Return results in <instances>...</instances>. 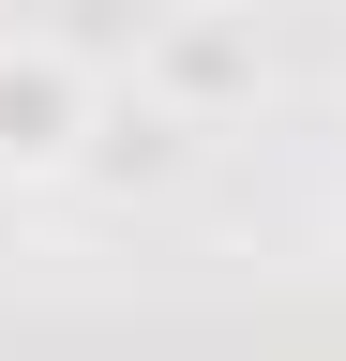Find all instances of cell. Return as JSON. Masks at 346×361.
Listing matches in <instances>:
<instances>
[{
  "label": "cell",
  "instance_id": "6da1fadb",
  "mask_svg": "<svg viewBox=\"0 0 346 361\" xmlns=\"http://www.w3.org/2000/svg\"><path fill=\"white\" fill-rule=\"evenodd\" d=\"M75 135H106L91 75H75L61 45H0V166H61Z\"/></svg>",
  "mask_w": 346,
  "mask_h": 361
},
{
  "label": "cell",
  "instance_id": "7a4b0ae2",
  "mask_svg": "<svg viewBox=\"0 0 346 361\" xmlns=\"http://www.w3.org/2000/svg\"><path fill=\"white\" fill-rule=\"evenodd\" d=\"M166 75H181V90H226L241 45H226V30H166Z\"/></svg>",
  "mask_w": 346,
  "mask_h": 361
}]
</instances>
